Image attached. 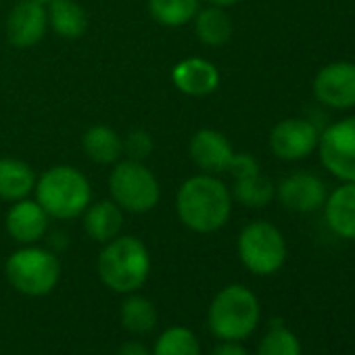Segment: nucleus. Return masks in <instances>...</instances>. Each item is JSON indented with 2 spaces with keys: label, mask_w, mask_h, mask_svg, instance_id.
<instances>
[{
  "label": "nucleus",
  "mask_w": 355,
  "mask_h": 355,
  "mask_svg": "<svg viewBox=\"0 0 355 355\" xmlns=\"http://www.w3.org/2000/svg\"><path fill=\"white\" fill-rule=\"evenodd\" d=\"M324 216L336 236L355 241V182H343L326 197Z\"/></svg>",
  "instance_id": "17"
},
{
  "label": "nucleus",
  "mask_w": 355,
  "mask_h": 355,
  "mask_svg": "<svg viewBox=\"0 0 355 355\" xmlns=\"http://www.w3.org/2000/svg\"><path fill=\"white\" fill-rule=\"evenodd\" d=\"M205 3H209L211 7H222V9H228V7H234V5H239L241 0H205Z\"/></svg>",
  "instance_id": "30"
},
{
  "label": "nucleus",
  "mask_w": 355,
  "mask_h": 355,
  "mask_svg": "<svg viewBox=\"0 0 355 355\" xmlns=\"http://www.w3.org/2000/svg\"><path fill=\"white\" fill-rule=\"evenodd\" d=\"M82 216L86 234L98 243H109L111 239L119 236V230L123 226V214L115 201L90 203Z\"/></svg>",
  "instance_id": "18"
},
{
  "label": "nucleus",
  "mask_w": 355,
  "mask_h": 355,
  "mask_svg": "<svg viewBox=\"0 0 355 355\" xmlns=\"http://www.w3.org/2000/svg\"><path fill=\"white\" fill-rule=\"evenodd\" d=\"M228 171L234 175L232 199L243 203L245 207H266L276 197V187L268 175L259 171V163L255 157L241 153L232 157Z\"/></svg>",
  "instance_id": "9"
},
{
  "label": "nucleus",
  "mask_w": 355,
  "mask_h": 355,
  "mask_svg": "<svg viewBox=\"0 0 355 355\" xmlns=\"http://www.w3.org/2000/svg\"><path fill=\"white\" fill-rule=\"evenodd\" d=\"M320 132L303 117H286L270 132V148L282 161H301L318 148Z\"/></svg>",
  "instance_id": "10"
},
{
  "label": "nucleus",
  "mask_w": 355,
  "mask_h": 355,
  "mask_svg": "<svg viewBox=\"0 0 355 355\" xmlns=\"http://www.w3.org/2000/svg\"><path fill=\"white\" fill-rule=\"evenodd\" d=\"M191 157L197 167L216 175L220 171H228L234 148L222 132L203 128L191 138Z\"/></svg>",
  "instance_id": "14"
},
{
  "label": "nucleus",
  "mask_w": 355,
  "mask_h": 355,
  "mask_svg": "<svg viewBox=\"0 0 355 355\" xmlns=\"http://www.w3.org/2000/svg\"><path fill=\"white\" fill-rule=\"evenodd\" d=\"M171 82L178 90L189 96H207L218 90L220 71L211 61L191 57L171 69Z\"/></svg>",
  "instance_id": "15"
},
{
  "label": "nucleus",
  "mask_w": 355,
  "mask_h": 355,
  "mask_svg": "<svg viewBox=\"0 0 355 355\" xmlns=\"http://www.w3.org/2000/svg\"><path fill=\"white\" fill-rule=\"evenodd\" d=\"M276 197L286 209L297 211V214H309V211L324 207L328 191H326L324 180L315 173L297 171V173L286 175L278 184Z\"/></svg>",
  "instance_id": "12"
},
{
  "label": "nucleus",
  "mask_w": 355,
  "mask_h": 355,
  "mask_svg": "<svg viewBox=\"0 0 355 355\" xmlns=\"http://www.w3.org/2000/svg\"><path fill=\"white\" fill-rule=\"evenodd\" d=\"M36 187L34 169L19 159L3 157L0 159V199L5 201H21Z\"/></svg>",
  "instance_id": "19"
},
{
  "label": "nucleus",
  "mask_w": 355,
  "mask_h": 355,
  "mask_svg": "<svg viewBox=\"0 0 355 355\" xmlns=\"http://www.w3.org/2000/svg\"><path fill=\"white\" fill-rule=\"evenodd\" d=\"M5 224L13 241L21 245H34L49 230V214L40 207L38 201L21 199L13 203Z\"/></svg>",
  "instance_id": "16"
},
{
  "label": "nucleus",
  "mask_w": 355,
  "mask_h": 355,
  "mask_svg": "<svg viewBox=\"0 0 355 355\" xmlns=\"http://www.w3.org/2000/svg\"><path fill=\"white\" fill-rule=\"evenodd\" d=\"M150 355H201V343L193 330L171 326L159 334Z\"/></svg>",
  "instance_id": "25"
},
{
  "label": "nucleus",
  "mask_w": 355,
  "mask_h": 355,
  "mask_svg": "<svg viewBox=\"0 0 355 355\" xmlns=\"http://www.w3.org/2000/svg\"><path fill=\"white\" fill-rule=\"evenodd\" d=\"M5 272L13 288L28 297L49 295L61 278V266L57 255L40 247L17 249L7 259Z\"/></svg>",
  "instance_id": "5"
},
{
  "label": "nucleus",
  "mask_w": 355,
  "mask_h": 355,
  "mask_svg": "<svg viewBox=\"0 0 355 355\" xmlns=\"http://www.w3.org/2000/svg\"><path fill=\"white\" fill-rule=\"evenodd\" d=\"M30 3H38V5H51L53 0H30Z\"/></svg>",
  "instance_id": "31"
},
{
  "label": "nucleus",
  "mask_w": 355,
  "mask_h": 355,
  "mask_svg": "<svg viewBox=\"0 0 355 355\" xmlns=\"http://www.w3.org/2000/svg\"><path fill=\"white\" fill-rule=\"evenodd\" d=\"M313 96L332 109L355 107V63L334 61L322 67L313 80Z\"/></svg>",
  "instance_id": "11"
},
{
  "label": "nucleus",
  "mask_w": 355,
  "mask_h": 355,
  "mask_svg": "<svg viewBox=\"0 0 355 355\" xmlns=\"http://www.w3.org/2000/svg\"><path fill=\"white\" fill-rule=\"evenodd\" d=\"M121 324L128 332L146 334L157 324V309L146 297L130 293V297L121 303Z\"/></svg>",
  "instance_id": "24"
},
{
  "label": "nucleus",
  "mask_w": 355,
  "mask_h": 355,
  "mask_svg": "<svg viewBox=\"0 0 355 355\" xmlns=\"http://www.w3.org/2000/svg\"><path fill=\"white\" fill-rule=\"evenodd\" d=\"M150 17L167 28H180L195 19L199 0H148Z\"/></svg>",
  "instance_id": "23"
},
{
  "label": "nucleus",
  "mask_w": 355,
  "mask_h": 355,
  "mask_svg": "<svg viewBox=\"0 0 355 355\" xmlns=\"http://www.w3.org/2000/svg\"><path fill=\"white\" fill-rule=\"evenodd\" d=\"M109 191L121 211L130 214L150 211L161 197V189L153 171L142 165V161L134 159L115 163L109 175Z\"/></svg>",
  "instance_id": "6"
},
{
  "label": "nucleus",
  "mask_w": 355,
  "mask_h": 355,
  "mask_svg": "<svg viewBox=\"0 0 355 355\" xmlns=\"http://www.w3.org/2000/svg\"><path fill=\"white\" fill-rule=\"evenodd\" d=\"M322 165L343 182H355V115L345 117L318 138Z\"/></svg>",
  "instance_id": "8"
},
{
  "label": "nucleus",
  "mask_w": 355,
  "mask_h": 355,
  "mask_svg": "<svg viewBox=\"0 0 355 355\" xmlns=\"http://www.w3.org/2000/svg\"><path fill=\"white\" fill-rule=\"evenodd\" d=\"M232 19L222 7H207L195 15V34L207 46H224L232 38Z\"/></svg>",
  "instance_id": "22"
},
{
  "label": "nucleus",
  "mask_w": 355,
  "mask_h": 355,
  "mask_svg": "<svg viewBox=\"0 0 355 355\" xmlns=\"http://www.w3.org/2000/svg\"><path fill=\"white\" fill-rule=\"evenodd\" d=\"M150 148H153V140H150V136H148L144 130H134V132H130L128 138H125V142H123V150H125V153L130 155V159H134V161H142L144 157H148Z\"/></svg>",
  "instance_id": "27"
},
{
  "label": "nucleus",
  "mask_w": 355,
  "mask_h": 355,
  "mask_svg": "<svg viewBox=\"0 0 355 355\" xmlns=\"http://www.w3.org/2000/svg\"><path fill=\"white\" fill-rule=\"evenodd\" d=\"M46 28H49V13L44 5L24 0V3H19L9 15L7 36L13 46L30 49L44 38Z\"/></svg>",
  "instance_id": "13"
},
{
  "label": "nucleus",
  "mask_w": 355,
  "mask_h": 355,
  "mask_svg": "<svg viewBox=\"0 0 355 355\" xmlns=\"http://www.w3.org/2000/svg\"><path fill=\"white\" fill-rule=\"evenodd\" d=\"M82 146L84 153L101 165H109V163H117L121 150H123V142L117 136V132L109 125H92L84 132L82 136Z\"/></svg>",
  "instance_id": "20"
},
{
  "label": "nucleus",
  "mask_w": 355,
  "mask_h": 355,
  "mask_svg": "<svg viewBox=\"0 0 355 355\" xmlns=\"http://www.w3.org/2000/svg\"><path fill=\"white\" fill-rule=\"evenodd\" d=\"M34 191L40 207L55 220L80 218L92 199L88 178L71 165L46 169L36 180Z\"/></svg>",
  "instance_id": "2"
},
{
  "label": "nucleus",
  "mask_w": 355,
  "mask_h": 355,
  "mask_svg": "<svg viewBox=\"0 0 355 355\" xmlns=\"http://www.w3.org/2000/svg\"><path fill=\"white\" fill-rule=\"evenodd\" d=\"M236 249L243 266L257 276H272L286 261V241L270 222L247 224L239 234Z\"/></svg>",
  "instance_id": "7"
},
{
  "label": "nucleus",
  "mask_w": 355,
  "mask_h": 355,
  "mask_svg": "<svg viewBox=\"0 0 355 355\" xmlns=\"http://www.w3.org/2000/svg\"><path fill=\"white\" fill-rule=\"evenodd\" d=\"M257 355H301V343L286 326H274L261 338Z\"/></svg>",
  "instance_id": "26"
},
{
  "label": "nucleus",
  "mask_w": 355,
  "mask_h": 355,
  "mask_svg": "<svg viewBox=\"0 0 355 355\" xmlns=\"http://www.w3.org/2000/svg\"><path fill=\"white\" fill-rule=\"evenodd\" d=\"M46 13H49V24L61 38L78 40L88 28L86 11L78 3H73V0H53Z\"/></svg>",
  "instance_id": "21"
},
{
  "label": "nucleus",
  "mask_w": 355,
  "mask_h": 355,
  "mask_svg": "<svg viewBox=\"0 0 355 355\" xmlns=\"http://www.w3.org/2000/svg\"><path fill=\"white\" fill-rule=\"evenodd\" d=\"M214 355H249V351L239 340H222L214 349Z\"/></svg>",
  "instance_id": "28"
},
{
  "label": "nucleus",
  "mask_w": 355,
  "mask_h": 355,
  "mask_svg": "<svg viewBox=\"0 0 355 355\" xmlns=\"http://www.w3.org/2000/svg\"><path fill=\"white\" fill-rule=\"evenodd\" d=\"M117 355H150V351L142 343H138V340H128V343L121 345Z\"/></svg>",
  "instance_id": "29"
},
{
  "label": "nucleus",
  "mask_w": 355,
  "mask_h": 355,
  "mask_svg": "<svg viewBox=\"0 0 355 355\" xmlns=\"http://www.w3.org/2000/svg\"><path fill=\"white\" fill-rule=\"evenodd\" d=\"M150 274V255L136 236L111 239L98 255V276L115 293H136Z\"/></svg>",
  "instance_id": "3"
},
{
  "label": "nucleus",
  "mask_w": 355,
  "mask_h": 355,
  "mask_svg": "<svg viewBox=\"0 0 355 355\" xmlns=\"http://www.w3.org/2000/svg\"><path fill=\"white\" fill-rule=\"evenodd\" d=\"M180 222L199 234H211L226 226L232 214V193L214 173L193 175L175 195Z\"/></svg>",
  "instance_id": "1"
},
{
  "label": "nucleus",
  "mask_w": 355,
  "mask_h": 355,
  "mask_svg": "<svg viewBox=\"0 0 355 355\" xmlns=\"http://www.w3.org/2000/svg\"><path fill=\"white\" fill-rule=\"evenodd\" d=\"M259 315L261 305L255 293L243 284H230L214 297L207 324L220 340H243L253 334Z\"/></svg>",
  "instance_id": "4"
}]
</instances>
